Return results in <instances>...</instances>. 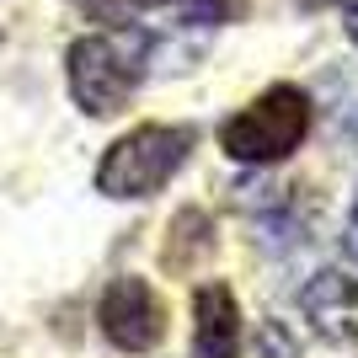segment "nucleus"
I'll use <instances>...</instances> for the list:
<instances>
[{
    "mask_svg": "<svg viewBox=\"0 0 358 358\" xmlns=\"http://www.w3.org/2000/svg\"><path fill=\"white\" fill-rule=\"evenodd\" d=\"M193 155V129L182 123H139L107 145L96 161V193L113 203H145L177 177Z\"/></svg>",
    "mask_w": 358,
    "mask_h": 358,
    "instance_id": "obj_1",
    "label": "nucleus"
},
{
    "mask_svg": "<svg viewBox=\"0 0 358 358\" xmlns=\"http://www.w3.org/2000/svg\"><path fill=\"white\" fill-rule=\"evenodd\" d=\"M145 64H150L145 38L134 27H129V38L123 32H86L64 54V80H70V96L86 118H113L139 91Z\"/></svg>",
    "mask_w": 358,
    "mask_h": 358,
    "instance_id": "obj_2",
    "label": "nucleus"
},
{
    "mask_svg": "<svg viewBox=\"0 0 358 358\" xmlns=\"http://www.w3.org/2000/svg\"><path fill=\"white\" fill-rule=\"evenodd\" d=\"M310 118H315L310 91H299L294 80H278L220 129V150L236 166H278L305 145Z\"/></svg>",
    "mask_w": 358,
    "mask_h": 358,
    "instance_id": "obj_3",
    "label": "nucleus"
},
{
    "mask_svg": "<svg viewBox=\"0 0 358 358\" xmlns=\"http://www.w3.org/2000/svg\"><path fill=\"white\" fill-rule=\"evenodd\" d=\"M96 321H102V337L118 353H150V348H161L166 337V305L161 294L150 289V278H134V273H123L113 278L96 305Z\"/></svg>",
    "mask_w": 358,
    "mask_h": 358,
    "instance_id": "obj_4",
    "label": "nucleus"
},
{
    "mask_svg": "<svg viewBox=\"0 0 358 358\" xmlns=\"http://www.w3.org/2000/svg\"><path fill=\"white\" fill-rule=\"evenodd\" d=\"M129 11H139L145 22H129V27L145 38V59L161 64L171 54V32L182 27H224L246 11V0H123Z\"/></svg>",
    "mask_w": 358,
    "mask_h": 358,
    "instance_id": "obj_5",
    "label": "nucleus"
},
{
    "mask_svg": "<svg viewBox=\"0 0 358 358\" xmlns=\"http://www.w3.org/2000/svg\"><path fill=\"white\" fill-rule=\"evenodd\" d=\"M299 315L310 321L321 343H358V273L353 268H321L299 289Z\"/></svg>",
    "mask_w": 358,
    "mask_h": 358,
    "instance_id": "obj_6",
    "label": "nucleus"
},
{
    "mask_svg": "<svg viewBox=\"0 0 358 358\" xmlns=\"http://www.w3.org/2000/svg\"><path fill=\"white\" fill-rule=\"evenodd\" d=\"M193 358H241V305L230 294V284H198Z\"/></svg>",
    "mask_w": 358,
    "mask_h": 358,
    "instance_id": "obj_7",
    "label": "nucleus"
},
{
    "mask_svg": "<svg viewBox=\"0 0 358 358\" xmlns=\"http://www.w3.org/2000/svg\"><path fill=\"white\" fill-rule=\"evenodd\" d=\"M214 246V224H209V214H198V209H187L177 220V241L166 246V262L171 268H187V257L193 252H209Z\"/></svg>",
    "mask_w": 358,
    "mask_h": 358,
    "instance_id": "obj_8",
    "label": "nucleus"
},
{
    "mask_svg": "<svg viewBox=\"0 0 358 358\" xmlns=\"http://www.w3.org/2000/svg\"><path fill=\"white\" fill-rule=\"evenodd\" d=\"M257 358H299V343L284 321H262L257 327Z\"/></svg>",
    "mask_w": 358,
    "mask_h": 358,
    "instance_id": "obj_9",
    "label": "nucleus"
},
{
    "mask_svg": "<svg viewBox=\"0 0 358 358\" xmlns=\"http://www.w3.org/2000/svg\"><path fill=\"white\" fill-rule=\"evenodd\" d=\"M343 27H348V38L358 43V0H343Z\"/></svg>",
    "mask_w": 358,
    "mask_h": 358,
    "instance_id": "obj_10",
    "label": "nucleus"
},
{
    "mask_svg": "<svg viewBox=\"0 0 358 358\" xmlns=\"http://www.w3.org/2000/svg\"><path fill=\"white\" fill-rule=\"evenodd\" d=\"M348 252L358 257V203H353V214H348Z\"/></svg>",
    "mask_w": 358,
    "mask_h": 358,
    "instance_id": "obj_11",
    "label": "nucleus"
}]
</instances>
